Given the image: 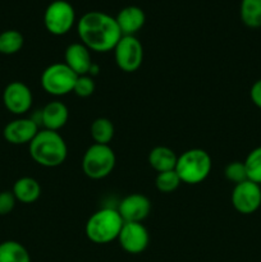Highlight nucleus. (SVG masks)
Returning a JSON list of instances; mask_svg holds the SVG:
<instances>
[{
	"label": "nucleus",
	"mask_w": 261,
	"mask_h": 262,
	"mask_svg": "<svg viewBox=\"0 0 261 262\" xmlns=\"http://www.w3.org/2000/svg\"><path fill=\"white\" fill-rule=\"evenodd\" d=\"M0 262H31L30 252L17 241L0 243Z\"/></svg>",
	"instance_id": "nucleus-20"
},
{
	"label": "nucleus",
	"mask_w": 261,
	"mask_h": 262,
	"mask_svg": "<svg viewBox=\"0 0 261 262\" xmlns=\"http://www.w3.org/2000/svg\"><path fill=\"white\" fill-rule=\"evenodd\" d=\"M76 23V10L67 0H54L44 12V26L54 36L67 35Z\"/></svg>",
	"instance_id": "nucleus-7"
},
{
	"label": "nucleus",
	"mask_w": 261,
	"mask_h": 262,
	"mask_svg": "<svg viewBox=\"0 0 261 262\" xmlns=\"http://www.w3.org/2000/svg\"><path fill=\"white\" fill-rule=\"evenodd\" d=\"M12 192L18 202L30 205L40 199L41 186L32 177H22L14 182Z\"/></svg>",
	"instance_id": "nucleus-17"
},
{
	"label": "nucleus",
	"mask_w": 261,
	"mask_h": 262,
	"mask_svg": "<svg viewBox=\"0 0 261 262\" xmlns=\"http://www.w3.org/2000/svg\"><path fill=\"white\" fill-rule=\"evenodd\" d=\"M117 241L127 253L140 255L148 247L150 234L142 223H124Z\"/></svg>",
	"instance_id": "nucleus-11"
},
{
	"label": "nucleus",
	"mask_w": 261,
	"mask_h": 262,
	"mask_svg": "<svg viewBox=\"0 0 261 262\" xmlns=\"http://www.w3.org/2000/svg\"><path fill=\"white\" fill-rule=\"evenodd\" d=\"M182 181L176 170H168L163 171V173H158L155 179L156 189H158L159 192H161V193H173L174 191L178 189Z\"/></svg>",
	"instance_id": "nucleus-24"
},
{
	"label": "nucleus",
	"mask_w": 261,
	"mask_h": 262,
	"mask_svg": "<svg viewBox=\"0 0 261 262\" xmlns=\"http://www.w3.org/2000/svg\"><path fill=\"white\" fill-rule=\"evenodd\" d=\"M118 212L124 223H142L151 212V201L142 193H130L119 202Z\"/></svg>",
	"instance_id": "nucleus-12"
},
{
	"label": "nucleus",
	"mask_w": 261,
	"mask_h": 262,
	"mask_svg": "<svg viewBox=\"0 0 261 262\" xmlns=\"http://www.w3.org/2000/svg\"><path fill=\"white\" fill-rule=\"evenodd\" d=\"M25 45V37L17 30H7L0 33V54L14 55L19 53Z\"/></svg>",
	"instance_id": "nucleus-22"
},
{
	"label": "nucleus",
	"mask_w": 261,
	"mask_h": 262,
	"mask_svg": "<svg viewBox=\"0 0 261 262\" xmlns=\"http://www.w3.org/2000/svg\"><path fill=\"white\" fill-rule=\"evenodd\" d=\"M232 206L242 215H251L261 206V186L251 181L235 184L230 196Z\"/></svg>",
	"instance_id": "nucleus-9"
},
{
	"label": "nucleus",
	"mask_w": 261,
	"mask_h": 262,
	"mask_svg": "<svg viewBox=\"0 0 261 262\" xmlns=\"http://www.w3.org/2000/svg\"><path fill=\"white\" fill-rule=\"evenodd\" d=\"M243 163L247 171L248 181L261 186V146L251 150Z\"/></svg>",
	"instance_id": "nucleus-23"
},
{
	"label": "nucleus",
	"mask_w": 261,
	"mask_h": 262,
	"mask_svg": "<svg viewBox=\"0 0 261 262\" xmlns=\"http://www.w3.org/2000/svg\"><path fill=\"white\" fill-rule=\"evenodd\" d=\"M90 135L94 143L99 145H109L115 135V128L109 118H96L90 125Z\"/></svg>",
	"instance_id": "nucleus-19"
},
{
	"label": "nucleus",
	"mask_w": 261,
	"mask_h": 262,
	"mask_svg": "<svg viewBox=\"0 0 261 262\" xmlns=\"http://www.w3.org/2000/svg\"><path fill=\"white\" fill-rule=\"evenodd\" d=\"M211 169L212 160L209 152L202 148H189L178 156L174 170L182 183L194 186L202 183L211 173Z\"/></svg>",
	"instance_id": "nucleus-4"
},
{
	"label": "nucleus",
	"mask_w": 261,
	"mask_h": 262,
	"mask_svg": "<svg viewBox=\"0 0 261 262\" xmlns=\"http://www.w3.org/2000/svg\"><path fill=\"white\" fill-rule=\"evenodd\" d=\"M77 33L84 46L95 53H109L122 37L115 17L99 10L87 12L77 23Z\"/></svg>",
	"instance_id": "nucleus-1"
},
{
	"label": "nucleus",
	"mask_w": 261,
	"mask_h": 262,
	"mask_svg": "<svg viewBox=\"0 0 261 262\" xmlns=\"http://www.w3.org/2000/svg\"><path fill=\"white\" fill-rule=\"evenodd\" d=\"M3 104L14 115L28 113L33 104V95L30 87L20 81H13L3 91Z\"/></svg>",
	"instance_id": "nucleus-10"
},
{
	"label": "nucleus",
	"mask_w": 261,
	"mask_h": 262,
	"mask_svg": "<svg viewBox=\"0 0 261 262\" xmlns=\"http://www.w3.org/2000/svg\"><path fill=\"white\" fill-rule=\"evenodd\" d=\"M64 63L77 74L84 76L89 74L92 66L91 50L82 42L69 43L64 51Z\"/></svg>",
	"instance_id": "nucleus-14"
},
{
	"label": "nucleus",
	"mask_w": 261,
	"mask_h": 262,
	"mask_svg": "<svg viewBox=\"0 0 261 262\" xmlns=\"http://www.w3.org/2000/svg\"><path fill=\"white\" fill-rule=\"evenodd\" d=\"M77 76L66 63H54L46 67L41 73V87L51 96H66L73 92Z\"/></svg>",
	"instance_id": "nucleus-6"
},
{
	"label": "nucleus",
	"mask_w": 261,
	"mask_h": 262,
	"mask_svg": "<svg viewBox=\"0 0 261 262\" xmlns=\"http://www.w3.org/2000/svg\"><path fill=\"white\" fill-rule=\"evenodd\" d=\"M115 163H117V156L110 145L92 143L83 154L82 170L87 178L100 181L113 173Z\"/></svg>",
	"instance_id": "nucleus-5"
},
{
	"label": "nucleus",
	"mask_w": 261,
	"mask_h": 262,
	"mask_svg": "<svg viewBox=\"0 0 261 262\" xmlns=\"http://www.w3.org/2000/svg\"><path fill=\"white\" fill-rule=\"evenodd\" d=\"M95 90H96L95 79L90 77L89 74H84V76H78V78H77L76 83H74L73 94L76 96L82 97V99H86V97L94 95Z\"/></svg>",
	"instance_id": "nucleus-26"
},
{
	"label": "nucleus",
	"mask_w": 261,
	"mask_h": 262,
	"mask_svg": "<svg viewBox=\"0 0 261 262\" xmlns=\"http://www.w3.org/2000/svg\"><path fill=\"white\" fill-rule=\"evenodd\" d=\"M250 99L251 101H252V104L261 110V78L257 79V81L251 86Z\"/></svg>",
	"instance_id": "nucleus-28"
},
{
	"label": "nucleus",
	"mask_w": 261,
	"mask_h": 262,
	"mask_svg": "<svg viewBox=\"0 0 261 262\" xmlns=\"http://www.w3.org/2000/svg\"><path fill=\"white\" fill-rule=\"evenodd\" d=\"M17 200L12 191L0 192V216L9 215L14 210Z\"/></svg>",
	"instance_id": "nucleus-27"
},
{
	"label": "nucleus",
	"mask_w": 261,
	"mask_h": 262,
	"mask_svg": "<svg viewBox=\"0 0 261 262\" xmlns=\"http://www.w3.org/2000/svg\"><path fill=\"white\" fill-rule=\"evenodd\" d=\"M32 160L44 168H58L68 158V146L59 132L40 129L28 145Z\"/></svg>",
	"instance_id": "nucleus-2"
},
{
	"label": "nucleus",
	"mask_w": 261,
	"mask_h": 262,
	"mask_svg": "<svg viewBox=\"0 0 261 262\" xmlns=\"http://www.w3.org/2000/svg\"><path fill=\"white\" fill-rule=\"evenodd\" d=\"M123 222L117 209L104 207L95 211L84 225V234L95 245H107L118 239Z\"/></svg>",
	"instance_id": "nucleus-3"
},
{
	"label": "nucleus",
	"mask_w": 261,
	"mask_h": 262,
	"mask_svg": "<svg viewBox=\"0 0 261 262\" xmlns=\"http://www.w3.org/2000/svg\"><path fill=\"white\" fill-rule=\"evenodd\" d=\"M115 20L123 36H136L145 26L146 14L137 5H128L118 12Z\"/></svg>",
	"instance_id": "nucleus-15"
},
{
	"label": "nucleus",
	"mask_w": 261,
	"mask_h": 262,
	"mask_svg": "<svg viewBox=\"0 0 261 262\" xmlns=\"http://www.w3.org/2000/svg\"><path fill=\"white\" fill-rule=\"evenodd\" d=\"M69 109L61 101L48 102L41 109V127L42 129L59 132L68 123Z\"/></svg>",
	"instance_id": "nucleus-16"
},
{
	"label": "nucleus",
	"mask_w": 261,
	"mask_h": 262,
	"mask_svg": "<svg viewBox=\"0 0 261 262\" xmlns=\"http://www.w3.org/2000/svg\"><path fill=\"white\" fill-rule=\"evenodd\" d=\"M113 51L115 64L125 73H133L142 66L143 46L136 36H122Z\"/></svg>",
	"instance_id": "nucleus-8"
},
{
	"label": "nucleus",
	"mask_w": 261,
	"mask_h": 262,
	"mask_svg": "<svg viewBox=\"0 0 261 262\" xmlns=\"http://www.w3.org/2000/svg\"><path fill=\"white\" fill-rule=\"evenodd\" d=\"M99 73H100V67L97 66V64L92 63L91 68H90V72H89V76L92 77V78H95Z\"/></svg>",
	"instance_id": "nucleus-29"
},
{
	"label": "nucleus",
	"mask_w": 261,
	"mask_h": 262,
	"mask_svg": "<svg viewBox=\"0 0 261 262\" xmlns=\"http://www.w3.org/2000/svg\"><path fill=\"white\" fill-rule=\"evenodd\" d=\"M241 20L248 28L261 27V0H241Z\"/></svg>",
	"instance_id": "nucleus-21"
},
{
	"label": "nucleus",
	"mask_w": 261,
	"mask_h": 262,
	"mask_svg": "<svg viewBox=\"0 0 261 262\" xmlns=\"http://www.w3.org/2000/svg\"><path fill=\"white\" fill-rule=\"evenodd\" d=\"M224 176L227 181H229L234 186L247 181V171H246L245 163L243 161H232V163H229L225 166Z\"/></svg>",
	"instance_id": "nucleus-25"
},
{
	"label": "nucleus",
	"mask_w": 261,
	"mask_h": 262,
	"mask_svg": "<svg viewBox=\"0 0 261 262\" xmlns=\"http://www.w3.org/2000/svg\"><path fill=\"white\" fill-rule=\"evenodd\" d=\"M177 159L178 156L176 155V152L166 146H156L148 152L147 156L148 164L156 173L174 170L177 165Z\"/></svg>",
	"instance_id": "nucleus-18"
},
{
	"label": "nucleus",
	"mask_w": 261,
	"mask_h": 262,
	"mask_svg": "<svg viewBox=\"0 0 261 262\" xmlns=\"http://www.w3.org/2000/svg\"><path fill=\"white\" fill-rule=\"evenodd\" d=\"M38 130L40 127L31 118H17L5 125L3 136L10 145H30Z\"/></svg>",
	"instance_id": "nucleus-13"
}]
</instances>
